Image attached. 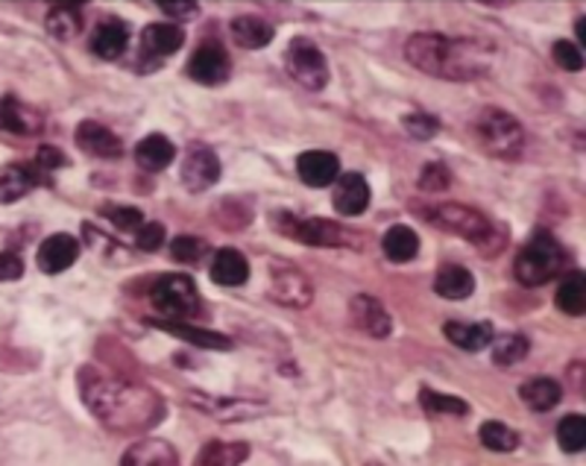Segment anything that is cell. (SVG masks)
Instances as JSON below:
<instances>
[{
  "label": "cell",
  "instance_id": "39",
  "mask_svg": "<svg viewBox=\"0 0 586 466\" xmlns=\"http://www.w3.org/2000/svg\"><path fill=\"white\" fill-rule=\"evenodd\" d=\"M401 127H405V132L410 138H417V141H431L440 132V121L428 112H408L401 118Z\"/></svg>",
  "mask_w": 586,
  "mask_h": 466
},
{
  "label": "cell",
  "instance_id": "24",
  "mask_svg": "<svg viewBox=\"0 0 586 466\" xmlns=\"http://www.w3.org/2000/svg\"><path fill=\"white\" fill-rule=\"evenodd\" d=\"M39 179L41 173L32 165H21V161L7 165V168L0 170V202L9 206V202L24 200L27 194L39 186Z\"/></svg>",
  "mask_w": 586,
  "mask_h": 466
},
{
  "label": "cell",
  "instance_id": "31",
  "mask_svg": "<svg viewBox=\"0 0 586 466\" xmlns=\"http://www.w3.org/2000/svg\"><path fill=\"white\" fill-rule=\"evenodd\" d=\"M82 27V7L77 3H59V7H50L48 12V32L59 41H73L80 39Z\"/></svg>",
  "mask_w": 586,
  "mask_h": 466
},
{
  "label": "cell",
  "instance_id": "42",
  "mask_svg": "<svg viewBox=\"0 0 586 466\" xmlns=\"http://www.w3.org/2000/svg\"><path fill=\"white\" fill-rule=\"evenodd\" d=\"M165 244V226L161 224H145L136 232V247L141 252H156Z\"/></svg>",
  "mask_w": 586,
  "mask_h": 466
},
{
  "label": "cell",
  "instance_id": "27",
  "mask_svg": "<svg viewBox=\"0 0 586 466\" xmlns=\"http://www.w3.org/2000/svg\"><path fill=\"white\" fill-rule=\"evenodd\" d=\"M249 458V443L244 440H209L197 452L193 466H241Z\"/></svg>",
  "mask_w": 586,
  "mask_h": 466
},
{
  "label": "cell",
  "instance_id": "8",
  "mask_svg": "<svg viewBox=\"0 0 586 466\" xmlns=\"http://www.w3.org/2000/svg\"><path fill=\"white\" fill-rule=\"evenodd\" d=\"M285 71L306 91H322L329 86V59L308 39L290 41L285 50Z\"/></svg>",
  "mask_w": 586,
  "mask_h": 466
},
{
  "label": "cell",
  "instance_id": "21",
  "mask_svg": "<svg viewBox=\"0 0 586 466\" xmlns=\"http://www.w3.org/2000/svg\"><path fill=\"white\" fill-rule=\"evenodd\" d=\"M209 274L217 285H224V288H238V285H244V281L249 279V261L241 249L224 247L217 249L215 258H211Z\"/></svg>",
  "mask_w": 586,
  "mask_h": 466
},
{
  "label": "cell",
  "instance_id": "35",
  "mask_svg": "<svg viewBox=\"0 0 586 466\" xmlns=\"http://www.w3.org/2000/svg\"><path fill=\"white\" fill-rule=\"evenodd\" d=\"M478 440L490 452H514L519 446V435L505 423H498V419H490V423H484L478 428Z\"/></svg>",
  "mask_w": 586,
  "mask_h": 466
},
{
  "label": "cell",
  "instance_id": "34",
  "mask_svg": "<svg viewBox=\"0 0 586 466\" xmlns=\"http://www.w3.org/2000/svg\"><path fill=\"white\" fill-rule=\"evenodd\" d=\"M557 443L566 455H578L586 446V419L584 414H569L557 426Z\"/></svg>",
  "mask_w": 586,
  "mask_h": 466
},
{
  "label": "cell",
  "instance_id": "37",
  "mask_svg": "<svg viewBox=\"0 0 586 466\" xmlns=\"http://www.w3.org/2000/svg\"><path fill=\"white\" fill-rule=\"evenodd\" d=\"M206 252H209V244L202 241V238H197V235H177L173 244H170V258L179 261V265H200L202 258H206Z\"/></svg>",
  "mask_w": 586,
  "mask_h": 466
},
{
  "label": "cell",
  "instance_id": "11",
  "mask_svg": "<svg viewBox=\"0 0 586 466\" xmlns=\"http://www.w3.org/2000/svg\"><path fill=\"white\" fill-rule=\"evenodd\" d=\"M229 73H232V59L224 50V44H217V41L200 44L188 59V77L202 82V86H220V82L229 80Z\"/></svg>",
  "mask_w": 586,
  "mask_h": 466
},
{
  "label": "cell",
  "instance_id": "10",
  "mask_svg": "<svg viewBox=\"0 0 586 466\" xmlns=\"http://www.w3.org/2000/svg\"><path fill=\"white\" fill-rule=\"evenodd\" d=\"M179 177H182V186L191 194L209 191L211 186H217V179H220V159H217V153L211 147L191 145L188 147L186 159H182Z\"/></svg>",
  "mask_w": 586,
  "mask_h": 466
},
{
  "label": "cell",
  "instance_id": "16",
  "mask_svg": "<svg viewBox=\"0 0 586 466\" xmlns=\"http://www.w3.org/2000/svg\"><path fill=\"white\" fill-rule=\"evenodd\" d=\"M77 145H80L82 153L95 156V159H121L123 156V141L115 136L112 129L103 127L97 121H82L77 127Z\"/></svg>",
  "mask_w": 586,
  "mask_h": 466
},
{
  "label": "cell",
  "instance_id": "18",
  "mask_svg": "<svg viewBox=\"0 0 586 466\" xmlns=\"http://www.w3.org/2000/svg\"><path fill=\"white\" fill-rule=\"evenodd\" d=\"M129 48V24L121 18H103L97 24L95 36H91V53L97 59H106V62H115L121 59Z\"/></svg>",
  "mask_w": 586,
  "mask_h": 466
},
{
  "label": "cell",
  "instance_id": "33",
  "mask_svg": "<svg viewBox=\"0 0 586 466\" xmlns=\"http://www.w3.org/2000/svg\"><path fill=\"white\" fill-rule=\"evenodd\" d=\"M557 308L569 317H580L584 314V274H572L560 281L555 297Z\"/></svg>",
  "mask_w": 586,
  "mask_h": 466
},
{
  "label": "cell",
  "instance_id": "4",
  "mask_svg": "<svg viewBox=\"0 0 586 466\" xmlns=\"http://www.w3.org/2000/svg\"><path fill=\"white\" fill-rule=\"evenodd\" d=\"M473 136L484 153L501 161L519 159L525 150V138H528L523 123L498 106H487L478 112L473 123Z\"/></svg>",
  "mask_w": 586,
  "mask_h": 466
},
{
  "label": "cell",
  "instance_id": "36",
  "mask_svg": "<svg viewBox=\"0 0 586 466\" xmlns=\"http://www.w3.org/2000/svg\"><path fill=\"white\" fill-rule=\"evenodd\" d=\"M419 405L428 410V414H449V417H466L469 414V405L458 396L449 394H437L431 387H423L419 390Z\"/></svg>",
  "mask_w": 586,
  "mask_h": 466
},
{
  "label": "cell",
  "instance_id": "5",
  "mask_svg": "<svg viewBox=\"0 0 586 466\" xmlns=\"http://www.w3.org/2000/svg\"><path fill=\"white\" fill-rule=\"evenodd\" d=\"M566 265V249L557 244L552 232H534L514 261V276L525 288H539L546 281L557 279Z\"/></svg>",
  "mask_w": 586,
  "mask_h": 466
},
{
  "label": "cell",
  "instance_id": "15",
  "mask_svg": "<svg viewBox=\"0 0 586 466\" xmlns=\"http://www.w3.org/2000/svg\"><path fill=\"white\" fill-rule=\"evenodd\" d=\"M373 191L370 182L361 173H344L335 182V209L344 218H361L364 211L370 209Z\"/></svg>",
  "mask_w": 586,
  "mask_h": 466
},
{
  "label": "cell",
  "instance_id": "6",
  "mask_svg": "<svg viewBox=\"0 0 586 466\" xmlns=\"http://www.w3.org/2000/svg\"><path fill=\"white\" fill-rule=\"evenodd\" d=\"M150 306L159 317L156 323H186L200 311V290L191 276L161 274L150 285Z\"/></svg>",
  "mask_w": 586,
  "mask_h": 466
},
{
  "label": "cell",
  "instance_id": "7",
  "mask_svg": "<svg viewBox=\"0 0 586 466\" xmlns=\"http://www.w3.org/2000/svg\"><path fill=\"white\" fill-rule=\"evenodd\" d=\"M274 220L285 238H294V241L308 244V247H361L358 235H355L352 229H346V226L335 224V220H299L294 218V215H288V211H279Z\"/></svg>",
  "mask_w": 586,
  "mask_h": 466
},
{
  "label": "cell",
  "instance_id": "45",
  "mask_svg": "<svg viewBox=\"0 0 586 466\" xmlns=\"http://www.w3.org/2000/svg\"><path fill=\"white\" fill-rule=\"evenodd\" d=\"M159 9L168 18H173V21H188V18H193L197 12H200V7L191 3V0H179V3H159Z\"/></svg>",
  "mask_w": 586,
  "mask_h": 466
},
{
  "label": "cell",
  "instance_id": "30",
  "mask_svg": "<svg viewBox=\"0 0 586 466\" xmlns=\"http://www.w3.org/2000/svg\"><path fill=\"white\" fill-rule=\"evenodd\" d=\"M519 396H523V403L528 405L530 410H537V414H546V410L557 408L563 399V387L560 381L555 378H530L519 387Z\"/></svg>",
  "mask_w": 586,
  "mask_h": 466
},
{
  "label": "cell",
  "instance_id": "44",
  "mask_svg": "<svg viewBox=\"0 0 586 466\" xmlns=\"http://www.w3.org/2000/svg\"><path fill=\"white\" fill-rule=\"evenodd\" d=\"M64 165H68V159H64V153L57 150V147H41L36 161H32V168L39 170V173H50V170L64 168Z\"/></svg>",
  "mask_w": 586,
  "mask_h": 466
},
{
  "label": "cell",
  "instance_id": "2",
  "mask_svg": "<svg viewBox=\"0 0 586 466\" xmlns=\"http://www.w3.org/2000/svg\"><path fill=\"white\" fill-rule=\"evenodd\" d=\"M493 48L475 39H451L443 32H414L405 41V59L417 71L449 82H473L493 68Z\"/></svg>",
  "mask_w": 586,
  "mask_h": 466
},
{
  "label": "cell",
  "instance_id": "12",
  "mask_svg": "<svg viewBox=\"0 0 586 466\" xmlns=\"http://www.w3.org/2000/svg\"><path fill=\"white\" fill-rule=\"evenodd\" d=\"M349 317H352V323L364 335H370V338L376 340L387 338V335L394 331V317H390L387 308L381 306L376 297H370V294L352 297V303H349Z\"/></svg>",
  "mask_w": 586,
  "mask_h": 466
},
{
  "label": "cell",
  "instance_id": "25",
  "mask_svg": "<svg viewBox=\"0 0 586 466\" xmlns=\"http://www.w3.org/2000/svg\"><path fill=\"white\" fill-rule=\"evenodd\" d=\"M229 32H232L235 44H241V48H247V50L267 48V44H270V41H274V36H276L274 24H270V21H267V18H261V16L232 18V27H229Z\"/></svg>",
  "mask_w": 586,
  "mask_h": 466
},
{
  "label": "cell",
  "instance_id": "17",
  "mask_svg": "<svg viewBox=\"0 0 586 466\" xmlns=\"http://www.w3.org/2000/svg\"><path fill=\"white\" fill-rule=\"evenodd\" d=\"M41 129H44V121L36 109H30L16 97H0V132L32 138L41 136Z\"/></svg>",
  "mask_w": 586,
  "mask_h": 466
},
{
  "label": "cell",
  "instance_id": "29",
  "mask_svg": "<svg viewBox=\"0 0 586 466\" xmlns=\"http://www.w3.org/2000/svg\"><path fill=\"white\" fill-rule=\"evenodd\" d=\"M434 290L443 299H466L473 297L475 276L464 265H443L434 276Z\"/></svg>",
  "mask_w": 586,
  "mask_h": 466
},
{
  "label": "cell",
  "instance_id": "23",
  "mask_svg": "<svg viewBox=\"0 0 586 466\" xmlns=\"http://www.w3.org/2000/svg\"><path fill=\"white\" fill-rule=\"evenodd\" d=\"M443 335L449 344H455L464 353H481L490 349L493 344V326L490 323H464V320H449L443 326Z\"/></svg>",
  "mask_w": 586,
  "mask_h": 466
},
{
  "label": "cell",
  "instance_id": "14",
  "mask_svg": "<svg viewBox=\"0 0 586 466\" xmlns=\"http://www.w3.org/2000/svg\"><path fill=\"white\" fill-rule=\"evenodd\" d=\"M297 173L308 188H329L340 177V159L329 150H306L297 159Z\"/></svg>",
  "mask_w": 586,
  "mask_h": 466
},
{
  "label": "cell",
  "instance_id": "1",
  "mask_svg": "<svg viewBox=\"0 0 586 466\" xmlns=\"http://www.w3.org/2000/svg\"><path fill=\"white\" fill-rule=\"evenodd\" d=\"M77 387H80L82 405L95 414L100 426H106L115 435L153 432L168 414L165 399L156 394L153 387L97 370L91 364L80 367Z\"/></svg>",
  "mask_w": 586,
  "mask_h": 466
},
{
  "label": "cell",
  "instance_id": "41",
  "mask_svg": "<svg viewBox=\"0 0 586 466\" xmlns=\"http://www.w3.org/2000/svg\"><path fill=\"white\" fill-rule=\"evenodd\" d=\"M552 57H555V62L560 65L563 71H572V73L584 71V53H580L578 44H572V41H566V39L555 41Z\"/></svg>",
  "mask_w": 586,
  "mask_h": 466
},
{
  "label": "cell",
  "instance_id": "9",
  "mask_svg": "<svg viewBox=\"0 0 586 466\" xmlns=\"http://www.w3.org/2000/svg\"><path fill=\"white\" fill-rule=\"evenodd\" d=\"M270 297L285 308H308L314 299V288L299 267L276 261L270 267Z\"/></svg>",
  "mask_w": 586,
  "mask_h": 466
},
{
  "label": "cell",
  "instance_id": "43",
  "mask_svg": "<svg viewBox=\"0 0 586 466\" xmlns=\"http://www.w3.org/2000/svg\"><path fill=\"white\" fill-rule=\"evenodd\" d=\"M21 276H24V258L3 249L0 252V281H18Z\"/></svg>",
  "mask_w": 586,
  "mask_h": 466
},
{
  "label": "cell",
  "instance_id": "26",
  "mask_svg": "<svg viewBox=\"0 0 586 466\" xmlns=\"http://www.w3.org/2000/svg\"><path fill=\"white\" fill-rule=\"evenodd\" d=\"M161 331H168L173 338L186 340V344L197 346V349H215V353H229L232 349V338H226L220 331L200 329V326H188V323H156Z\"/></svg>",
  "mask_w": 586,
  "mask_h": 466
},
{
  "label": "cell",
  "instance_id": "13",
  "mask_svg": "<svg viewBox=\"0 0 586 466\" xmlns=\"http://www.w3.org/2000/svg\"><path fill=\"white\" fill-rule=\"evenodd\" d=\"M80 258V241L73 235H50L44 238L36 252V261H39V270L48 276L64 274L68 267H73V261Z\"/></svg>",
  "mask_w": 586,
  "mask_h": 466
},
{
  "label": "cell",
  "instance_id": "28",
  "mask_svg": "<svg viewBox=\"0 0 586 466\" xmlns=\"http://www.w3.org/2000/svg\"><path fill=\"white\" fill-rule=\"evenodd\" d=\"M381 249H385L387 261H394V265H408L414 261L419 252V235L405 224L390 226L381 238Z\"/></svg>",
  "mask_w": 586,
  "mask_h": 466
},
{
  "label": "cell",
  "instance_id": "46",
  "mask_svg": "<svg viewBox=\"0 0 586 466\" xmlns=\"http://www.w3.org/2000/svg\"><path fill=\"white\" fill-rule=\"evenodd\" d=\"M584 30H586L584 18H578V48H580V44H584Z\"/></svg>",
  "mask_w": 586,
  "mask_h": 466
},
{
  "label": "cell",
  "instance_id": "20",
  "mask_svg": "<svg viewBox=\"0 0 586 466\" xmlns=\"http://www.w3.org/2000/svg\"><path fill=\"white\" fill-rule=\"evenodd\" d=\"M121 466H179V455L168 440L145 437L123 452Z\"/></svg>",
  "mask_w": 586,
  "mask_h": 466
},
{
  "label": "cell",
  "instance_id": "38",
  "mask_svg": "<svg viewBox=\"0 0 586 466\" xmlns=\"http://www.w3.org/2000/svg\"><path fill=\"white\" fill-rule=\"evenodd\" d=\"M100 215H103L118 232L136 235L138 229L145 226V215H141V209H136V206H118V202H109V206L100 209Z\"/></svg>",
  "mask_w": 586,
  "mask_h": 466
},
{
  "label": "cell",
  "instance_id": "32",
  "mask_svg": "<svg viewBox=\"0 0 586 466\" xmlns=\"http://www.w3.org/2000/svg\"><path fill=\"white\" fill-rule=\"evenodd\" d=\"M530 353V344L528 338H523V335H505V338H493L490 344V355H493V364H498V367H510V364H519L523 358H528Z\"/></svg>",
  "mask_w": 586,
  "mask_h": 466
},
{
  "label": "cell",
  "instance_id": "19",
  "mask_svg": "<svg viewBox=\"0 0 586 466\" xmlns=\"http://www.w3.org/2000/svg\"><path fill=\"white\" fill-rule=\"evenodd\" d=\"M182 44H186V30L173 21H159V24L145 27L141 32V50H145V57H153V62L173 57Z\"/></svg>",
  "mask_w": 586,
  "mask_h": 466
},
{
  "label": "cell",
  "instance_id": "40",
  "mask_svg": "<svg viewBox=\"0 0 586 466\" xmlns=\"http://www.w3.org/2000/svg\"><path fill=\"white\" fill-rule=\"evenodd\" d=\"M451 186V173L443 161H428L419 173V188L423 191H446Z\"/></svg>",
  "mask_w": 586,
  "mask_h": 466
},
{
  "label": "cell",
  "instance_id": "3",
  "mask_svg": "<svg viewBox=\"0 0 586 466\" xmlns=\"http://www.w3.org/2000/svg\"><path fill=\"white\" fill-rule=\"evenodd\" d=\"M419 215L428 224L440 226L449 235H458L475 249H481L484 256L493 258L507 247V229L493 224L487 215H481L473 206H460V202H443V206H419Z\"/></svg>",
  "mask_w": 586,
  "mask_h": 466
},
{
  "label": "cell",
  "instance_id": "22",
  "mask_svg": "<svg viewBox=\"0 0 586 466\" xmlns=\"http://www.w3.org/2000/svg\"><path fill=\"white\" fill-rule=\"evenodd\" d=\"M173 159H177V147H173V141L168 136H161V132H150V136L141 138L136 145L138 168L147 170V173L168 170Z\"/></svg>",
  "mask_w": 586,
  "mask_h": 466
}]
</instances>
